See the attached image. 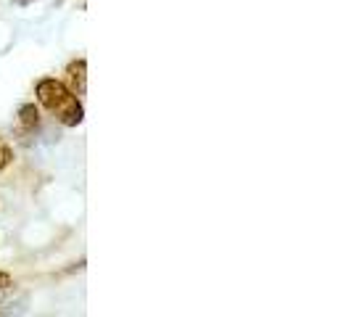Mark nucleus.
<instances>
[{
	"instance_id": "nucleus-4",
	"label": "nucleus",
	"mask_w": 351,
	"mask_h": 317,
	"mask_svg": "<svg viewBox=\"0 0 351 317\" xmlns=\"http://www.w3.org/2000/svg\"><path fill=\"white\" fill-rule=\"evenodd\" d=\"M11 161H14V151H11V145H8V143L0 138V172H3Z\"/></svg>"
},
{
	"instance_id": "nucleus-1",
	"label": "nucleus",
	"mask_w": 351,
	"mask_h": 317,
	"mask_svg": "<svg viewBox=\"0 0 351 317\" xmlns=\"http://www.w3.org/2000/svg\"><path fill=\"white\" fill-rule=\"evenodd\" d=\"M35 95L40 106H45L51 114H56V119L64 127H77L85 119V108H82L80 95L71 93L61 80H53V77L40 80L35 88Z\"/></svg>"
},
{
	"instance_id": "nucleus-2",
	"label": "nucleus",
	"mask_w": 351,
	"mask_h": 317,
	"mask_svg": "<svg viewBox=\"0 0 351 317\" xmlns=\"http://www.w3.org/2000/svg\"><path fill=\"white\" fill-rule=\"evenodd\" d=\"M66 88L77 95H85V88H88V61L85 58H77L66 67Z\"/></svg>"
},
{
	"instance_id": "nucleus-3",
	"label": "nucleus",
	"mask_w": 351,
	"mask_h": 317,
	"mask_svg": "<svg viewBox=\"0 0 351 317\" xmlns=\"http://www.w3.org/2000/svg\"><path fill=\"white\" fill-rule=\"evenodd\" d=\"M19 124L27 130V132H32L40 127V108L35 104H24L19 108Z\"/></svg>"
},
{
	"instance_id": "nucleus-6",
	"label": "nucleus",
	"mask_w": 351,
	"mask_h": 317,
	"mask_svg": "<svg viewBox=\"0 0 351 317\" xmlns=\"http://www.w3.org/2000/svg\"><path fill=\"white\" fill-rule=\"evenodd\" d=\"M19 5H27V3H32V0H16Z\"/></svg>"
},
{
	"instance_id": "nucleus-5",
	"label": "nucleus",
	"mask_w": 351,
	"mask_h": 317,
	"mask_svg": "<svg viewBox=\"0 0 351 317\" xmlns=\"http://www.w3.org/2000/svg\"><path fill=\"white\" fill-rule=\"evenodd\" d=\"M3 288H11V275H5V272H0V291Z\"/></svg>"
}]
</instances>
